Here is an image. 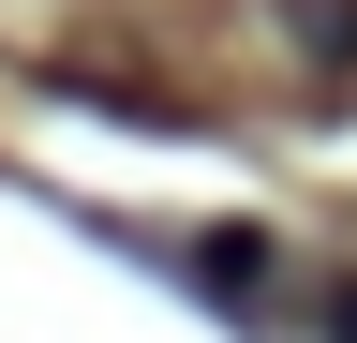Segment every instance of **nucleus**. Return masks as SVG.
Masks as SVG:
<instances>
[{"mask_svg":"<svg viewBox=\"0 0 357 343\" xmlns=\"http://www.w3.org/2000/svg\"><path fill=\"white\" fill-rule=\"evenodd\" d=\"M283 30H298L328 75H357V0H283Z\"/></svg>","mask_w":357,"mask_h":343,"instance_id":"f257e3e1","label":"nucleus"},{"mask_svg":"<svg viewBox=\"0 0 357 343\" xmlns=\"http://www.w3.org/2000/svg\"><path fill=\"white\" fill-rule=\"evenodd\" d=\"M194 269H208V284H238V298H253V284H268V239H253V224H208V239H194Z\"/></svg>","mask_w":357,"mask_h":343,"instance_id":"f03ea898","label":"nucleus"},{"mask_svg":"<svg viewBox=\"0 0 357 343\" xmlns=\"http://www.w3.org/2000/svg\"><path fill=\"white\" fill-rule=\"evenodd\" d=\"M328 343H357V284H328Z\"/></svg>","mask_w":357,"mask_h":343,"instance_id":"7ed1b4c3","label":"nucleus"}]
</instances>
